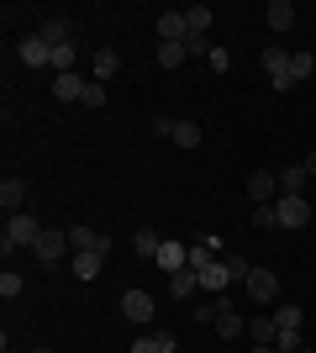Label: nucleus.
Masks as SVG:
<instances>
[{
    "label": "nucleus",
    "mask_w": 316,
    "mask_h": 353,
    "mask_svg": "<svg viewBox=\"0 0 316 353\" xmlns=\"http://www.w3.org/2000/svg\"><path fill=\"white\" fill-rule=\"evenodd\" d=\"M85 90H90V79H79V74H53V101H85Z\"/></svg>",
    "instance_id": "nucleus-17"
},
{
    "label": "nucleus",
    "mask_w": 316,
    "mask_h": 353,
    "mask_svg": "<svg viewBox=\"0 0 316 353\" xmlns=\"http://www.w3.org/2000/svg\"><path fill=\"white\" fill-rule=\"evenodd\" d=\"M21 201H27V179L6 174V179H0V211H6V216H16V211H21Z\"/></svg>",
    "instance_id": "nucleus-15"
},
{
    "label": "nucleus",
    "mask_w": 316,
    "mask_h": 353,
    "mask_svg": "<svg viewBox=\"0 0 316 353\" xmlns=\"http://www.w3.org/2000/svg\"><path fill=\"white\" fill-rule=\"evenodd\" d=\"M174 143H180V148H200V143H206L200 121H190V117H185V121H174Z\"/></svg>",
    "instance_id": "nucleus-24"
},
{
    "label": "nucleus",
    "mask_w": 316,
    "mask_h": 353,
    "mask_svg": "<svg viewBox=\"0 0 316 353\" xmlns=\"http://www.w3.org/2000/svg\"><path fill=\"white\" fill-rule=\"evenodd\" d=\"M21 290H27V280H21L16 269H6V274H0V295H6V301H16Z\"/></svg>",
    "instance_id": "nucleus-31"
},
{
    "label": "nucleus",
    "mask_w": 316,
    "mask_h": 353,
    "mask_svg": "<svg viewBox=\"0 0 316 353\" xmlns=\"http://www.w3.org/2000/svg\"><path fill=\"white\" fill-rule=\"evenodd\" d=\"M190 32H211V21H216V11H211V6H190Z\"/></svg>",
    "instance_id": "nucleus-30"
},
{
    "label": "nucleus",
    "mask_w": 316,
    "mask_h": 353,
    "mask_svg": "<svg viewBox=\"0 0 316 353\" xmlns=\"http://www.w3.org/2000/svg\"><path fill=\"white\" fill-rule=\"evenodd\" d=\"M85 105H105V85H101V79H90V90H85Z\"/></svg>",
    "instance_id": "nucleus-36"
},
{
    "label": "nucleus",
    "mask_w": 316,
    "mask_h": 353,
    "mask_svg": "<svg viewBox=\"0 0 316 353\" xmlns=\"http://www.w3.org/2000/svg\"><path fill=\"white\" fill-rule=\"evenodd\" d=\"M301 353H316V348H301Z\"/></svg>",
    "instance_id": "nucleus-39"
},
{
    "label": "nucleus",
    "mask_w": 316,
    "mask_h": 353,
    "mask_svg": "<svg viewBox=\"0 0 316 353\" xmlns=\"http://www.w3.org/2000/svg\"><path fill=\"white\" fill-rule=\"evenodd\" d=\"M169 290H174V301H190V295H200V274L180 269V274H169Z\"/></svg>",
    "instance_id": "nucleus-20"
},
{
    "label": "nucleus",
    "mask_w": 316,
    "mask_h": 353,
    "mask_svg": "<svg viewBox=\"0 0 316 353\" xmlns=\"http://www.w3.org/2000/svg\"><path fill=\"white\" fill-rule=\"evenodd\" d=\"M227 285H232V274H227V259H216V264H211V269H200V290L222 295Z\"/></svg>",
    "instance_id": "nucleus-21"
},
{
    "label": "nucleus",
    "mask_w": 316,
    "mask_h": 353,
    "mask_svg": "<svg viewBox=\"0 0 316 353\" xmlns=\"http://www.w3.org/2000/svg\"><path fill=\"white\" fill-rule=\"evenodd\" d=\"M227 274H232V285H248L253 264H248V259H227Z\"/></svg>",
    "instance_id": "nucleus-32"
},
{
    "label": "nucleus",
    "mask_w": 316,
    "mask_h": 353,
    "mask_svg": "<svg viewBox=\"0 0 316 353\" xmlns=\"http://www.w3.org/2000/svg\"><path fill=\"white\" fill-rule=\"evenodd\" d=\"M211 48L216 43H211L206 32H190V37H185V53H190V59H211Z\"/></svg>",
    "instance_id": "nucleus-29"
},
{
    "label": "nucleus",
    "mask_w": 316,
    "mask_h": 353,
    "mask_svg": "<svg viewBox=\"0 0 316 353\" xmlns=\"http://www.w3.org/2000/svg\"><path fill=\"white\" fill-rule=\"evenodd\" d=\"M274 322H280V332H301L306 311L301 306H274Z\"/></svg>",
    "instance_id": "nucleus-26"
},
{
    "label": "nucleus",
    "mask_w": 316,
    "mask_h": 353,
    "mask_svg": "<svg viewBox=\"0 0 316 353\" xmlns=\"http://www.w3.org/2000/svg\"><path fill=\"white\" fill-rule=\"evenodd\" d=\"M306 179H311V169H306V163H290L285 174H280V195H306Z\"/></svg>",
    "instance_id": "nucleus-22"
},
{
    "label": "nucleus",
    "mask_w": 316,
    "mask_h": 353,
    "mask_svg": "<svg viewBox=\"0 0 316 353\" xmlns=\"http://www.w3.org/2000/svg\"><path fill=\"white\" fill-rule=\"evenodd\" d=\"M248 195H253V206H274L280 201V174H269V169L248 174Z\"/></svg>",
    "instance_id": "nucleus-9"
},
{
    "label": "nucleus",
    "mask_w": 316,
    "mask_h": 353,
    "mask_svg": "<svg viewBox=\"0 0 316 353\" xmlns=\"http://www.w3.org/2000/svg\"><path fill=\"white\" fill-rule=\"evenodd\" d=\"M206 63H211L216 74H227V69H232V53H227V48L216 43V48H211V59H206Z\"/></svg>",
    "instance_id": "nucleus-33"
},
{
    "label": "nucleus",
    "mask_w": 316,
    "mask_h": 353,
    "mask_svg": "<svg viewBox=\"0 0 316 353\" xmlns=\"http://www.w3.org/2000/svg\"><path fill=\"white\" fill-rule=\"evenodd\" d=\"M258 69L269 74V90H280V95H285V90H295V79H290V53H285V48H264V53H258Z\"/></svg>",
    "instance_id": "nucleus-3"
},
{
    "label": "nucleus",
    "mask_w": 316,
    "mask_h": 353,
    "mask_svg": "<svg viewBox=\"0 0 316 353\" xmlns=\"http://www.w3.org/2000/svg\"><path fill=\"white\" fill-rule=\"evenodd\" d=\"M32 353H53V348H32Z\"/></svg>",
    "instance_id": "nucleus-38"
},
{
    "label": "nucleus",
    "mask_w": 316,
    "mask_h": 353,
    "mask_svg": "<svg viewBox=\"0 0 316 353\" xmlns=\"http://www.w3.org/2000/svg\"><path fill=\"white\" fill-rule=\"evenodd\" d=\"M253 227H280V211L274 206H253Z\"/></svg>",
    "instance_id": "nucleus-34"
},
{
    "label": "nucleus",
    "mask_w": 316,
    "mask_h": 353,
    "mask_svg": "<svg viewBox=\"0 0 316 353\" xmlns=\"http://www.w3.org/2000/svg\"><path fill=\"white\" fill-rule=\"evenodd\" d=\"M16 59L27 63V69H53V48L43 43V32H27V37L16 43Z\"/></svg>",
    "instance_id": "nucleus-5"
},
{
    "label": "nucleus",
    "mask_w": 316,
    "mask_h": 353,
    "mask_svg": "<svg viewBox=\"0 0 316 353\" xmlns=\"http://www.w3.org/2000/svg\"><path fill=\"white\" fill-rule=\"evenodd\" d=\"M264 21H269V32H290L301 21V11H295L290 0H269V6H264Z\"/></svg>",
    "instance_id": "nucleus-12"
},
{
    "label": "nucleus",
    "mask_w": 316,
    "mask_h": 353,
    "mask_svg": "<svg viewBox=\"0 0 316 353\" xmlns=\"http://www.w3.org/2000/svg\"><path fill=\"white\" fill-rule=\"evenodd\" d=\"M153 264L164 269V274H180V269H190V248H185V243H169V237H164V248H158V259H153Z\"/></svg>",
    "instance_id": "nucleus-13"
},
{
    "label": "nucleus",
    "mask_w": 316,
    "mask_h": 353,
    "mask_svg": "<svg viewBox=\"0 0 316 353\" xmlns=\"http://www.w3.org/2000/svg\"><path fill=\"white\" fill-rule=\"evenodd\" d=\"M105 259H111V253L105 248H95V253H74V259H69V274H74V280H101V269H105Z\"/></svg>",
    "instance_id": "nucleus-10"
},
{
    "label": "nucleus",
    "mask_w": 316,
    "mask_h": 353,
    "mask_svg": "<svg viewBox=\"0 0 316 353\" xmlns=\"http://www.w3.org/2000/svg\"><path fill=\"white\" fill-rule=\"evenodd\" d=\"M32 259H43V264H63V259H74L69 232H63V227H43V237L32 243Z\"/></svg>",
    "instance_id": "nucleus-2"
},
{
    "label": "nucleus",
    "mask_w": 316,
    "mask_h": 353,
    "mask_svg": "<svg viewBox=\"0 0 316 353\" xmlns=\"http://www.w3.org/2000/svg\"><path fill=\"white\" fill-rule=\"evenodd\" d=\"M185 59H190V53H185V43H158V59H153V63H158V69H180Z\"/></svg>",
    "instance_id": "nucleus-25"
},
{
    "label": "nucleus",
    "mask_w": 316,
    "mask_h": 353,
    "mask_svg": "<svg viewBox=\"0 0 316 353\" xmlns=\"http://www.w3.org/2000/svg\"><path fill=\"white\" fill-rule=\"evenodd\" d=\"M43 237V221L32 216V211H16V216H6V232H0V253L11 259V253H21L27 248L32 253V243Z\"/></svg>",
    "instance_id": "nucleus-1"
},
{
    "label": "nucleus",
    "mask_w": 316,
    "mask_h": 353,
    "mask_svg": "<svg viewBox=\"0 0 316 353\" xmlns=\"http://www.w3.org/2000/svg\"><path fill=\"white\" fill-rule=\"evenodd\" d=\"M248 295H253L258 306L269 311L274 301H280V274H274V269H258V264H253V274H248Z\"/></svg>",
    "instance_id": "nucleus-7"
},
{
    "label": "nucleus",
    "mask_w": 316,
    "mask_h": 353,
    "mask_svg": "<svg viewBox=\"0 0 316 353\" xmlns=\"http://www.w3.org/2000/svg\"><path fill=\"white\" fill-rule=\"evenodd\" d=\"M190 37V16L185 11H164L158 16V43H185Z\"/></svg>",
    "instance_id": "nucleus-11"
},
{
    "label": "nucleus",
    "mask_w": 316,
    "mask_h": 353,
    "mask_svg": "<svg viewBox=\"0 0 316 353\" xmlns=\"http://www.w3.org/2000/svg\"><path fill=\"white\" fill-rule=\"evenodd\" d=\"M121 316H127L132 327H148L153 316H158V311H153V295L137 290V285H132V290H121Z\"/></svg>",
    "instance_id": "nucleus-4"
},
{
    "label": "nucleus",
    "mask_w": 316,
    "mask_h": 353,
    "mask_svg": "<svg viewBox=\"0 0 316 353\" xmlns=\"http://www.w3.org/2000/svg\"><path fill=\"white\" fill-rule=\"evenodd\" d=\"M116 74H121V53L116 48H95V79L105 85V79H116Z\"/></svg>",
    "instance_id": "nucleus-19"
},
{
    "label": "nucleus",
    "mask_w": 316,
    "mask_h": 353,
    "mask_svg": "<svg viewBox=\"0 0 316 353\" xmlns=\"http://www.w3.org/2000/svg\"><path fill=\"white\" fill-rule=\"evenodd\" d=\"M274 211H280V227H306L311 221V201L306 195H280Z\"/></svg>",
    "instance_id": "nucleus-8"
},
{
    "label": "nucleus",
    "mask_w": 316,
    "mask_h": 353,
    "mask_svg": "<svg viewBox=\"0 0 316 353\" xmlns=\"http://www.w3.org/2000/svg\"><path fill=\"white\" fill-rule=\"evenodd\" d=\"M248 338H253V348H264V343L280 338V322H274V311H258V316H248Z\"/></svg>",
    "instance_id": "nucleus-16"
},
{
    "label": "nucleus",
    "mask_w": 316,
    "mask_h": 353,
    "mask_svg": "<svg viewBox=\"0 0 316 353\" xmlns=\"http://www.w3.org/2000/svg\"><path fill=\"white\" fill-rule=\"evenodd\" d=\"M311 74H316V59H311V53H290V79H295V85H306Z\"/></svg>",
    "instance_id": "nucleus-28"
},
{
    "label": "nucleus",
    "mask_w": 316,
    "mask_h": 353,
    "mask_svg": "<svg viewBox=\"0 0 316 353\" xmlns=\"http://www.w3.org/2000/svg\"><path fill=\"white\" fill-rule=\"evenodd\" d=\"M69 248H74V253H95V248L111 253V237L95 232V227H69Z\"/></svg>",
    "instance_id": "nucleus-14"
},
{
    "label": "nucleus",
    "mask_w": 316,
    "mask_h": 353,
    "mask_svg": "<svg viewBox=\"0 0 316 353\" xmlns=\"http://www.w3.org/2000/svg\"><path fill=\"white\" fill-rule=\"evenodd\" d=\"M211 327L222 332V343H232V338H248V316H242V311H232V301H227V295L216 301V322H211Z\"/></svg>",
    "instance_id": "nucleus-6"
},
{
    "label": "nucleus",
    "mask_w": 316,
    "mask_h": 353,
    "mask_svg": "<svg viewBox=\"0 0 316 353\" xmlns=\"http://www.w3.org/2000/svg\"><path fill=\"white\" fill-rule=\"evenodd\" d=\"M132 353H174L169 332H148V338H132Z\"/></svg>",
    "instance_id": "nucleus-23"
},
{
    "label": "nucleus",
    "mask_w": 316,
    "mask_h": 353,
    "mask_svg": "<svg viewBox=\"0 0 316 353\" xmlns=\"http://www.w3.org/2000/svg\"><path fill=\"white\" fill-rule=\"evenodd\" d=\"M158 248H164V237H158V232H137L132 237V253H137V259H158Z\"/></svg>",
    "instance_id": "nucleus-27"
},
{
    "label": "nucleus",
    "mask_w": 316,
    "mask_h": 353,
    "mask_svg": "<svg viewBox=\"0 0 316 353\" xmlns=\"http://www.w3.org/2000/svg\"><path fill=\"white\" fill-rule=\"evenodd\" d=\"M306 169H311V174H316V153H306Z\"/></svg>",
    "instance_id": "nucleus-37"
},
{
    "label": "nucleus",
    "mask_w": 316,
    "mask_h": 353,
    "mask_svg": "<svg viewBox=\"0 0 316 353\" xmlns=\"http://www.w3.org/2000/svg\"><path fill=\"white\" fill-rule=\"evenodd\" d=\"M43 43L48 48H63V43H74V27H69V21H63V16H53V21H43Z\"/></svg>",
    "instance_id": "nucleus-18"
},
{
    "label": "nucleus",
    "mask_w": 316,
    "mask_h": 353,
    "mask_svg": "<svg viewBox=\"0 0 316 353\" xmlns=\"http://www.w3.org/2000/svg\"><path fill=\"white\" fill-rule=\"evenodd\" d=\"M148 132H153V137H174V121H169V117H153Z\"/></svg>",
    "instance_id": "nucleus-35"
}]
</instances>
